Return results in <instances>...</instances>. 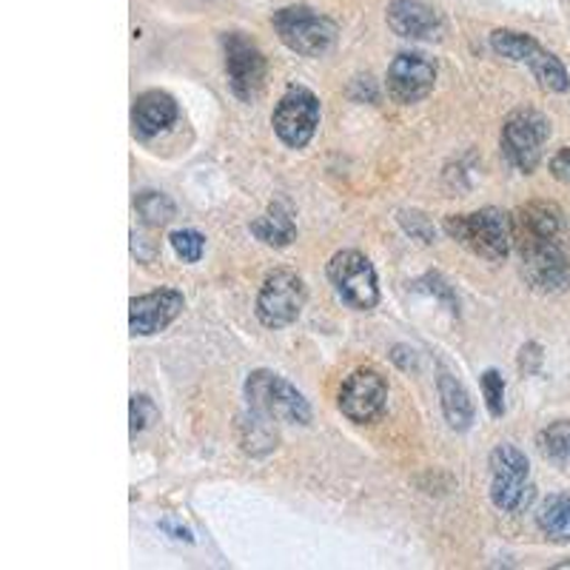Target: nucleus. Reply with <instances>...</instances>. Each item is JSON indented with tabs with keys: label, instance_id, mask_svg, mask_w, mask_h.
<instances>
[{
	"label": "nucleus",
	"instance_id": "6",
	"mask_svg": "<svg viewBox=\"0 0 570 570\" xmlns=\"http://www.w3.org/2000/svg\"><path fill=\"white\" fill-rule=\"evenodd\" d=\"M511 223L513 246L520 254L548 246H565V214L556 202H527L511 217Z\"/></svg>",
	"mask_w": 570,
	"mask_h": 570
},
{
	"label": "nucleus",
	"instance_id": "9",
	"mask_svg": "<svg viewBox=\"0 0 570 570\" xmlns=\"http://www.w3.org/2000/svg\"><path fill=\"white\" fill-rule=\"evenodd\" d=\"M223 55L232 92L237 94L240 101H254L263 92V83H266V55L240 32H229L223 37Z\"/></svg>",
	"mask_w": 570,
	"mask_h": 570
},
{
	"label": "nucleus",
	"instance_id": "4",
	"mask_svg": "<svg viewBox=\"0 0 570 570\" xmlns=\"http://www.w3.org/2000/svg\"><path fill=\"white\" fill-rule=\"evenodd\" d=\"M328 280H331L339 300L351 309L371 311L380 303L376 271L362 252L346 248V252L334 254L331 263H328Z\"/></svg>",
	"mask_w": 570,
	"mask_h": 570
},
{
	"label": "nucleus",
	"instance_id": "16",
	"mask_svg": "<svg viewBox=\"0 0 570 570\" xmlns=\"http://www.w3.org/2000/svg\"><path fill=\"white\" fill-rule=\"evenodd\" d=\"M275 422V417H268V414L257 411V408H252V414H243V417L237 419V437L243 451L252 456L271 454L277 447V442H280Z\"/></svg>",
	"mask_w": 570,
	"mask_h": 570
},
{
	"label": "nucleus",
	"instance_id": "24",
	"mask_svg": "<svg viewBox=\"0 0 570 570\" xmlns=\"http://www.w3.org/2000/svg\"><path fill=\"white\" fill-rule=\"evenodd\" d=\"M542 454L559 465H570V422H554L539 433Z\"/></svg>",
	"mask_w": 570,
	"mask_h": 570
},
{
	"label": "nucleus",
	"instance_id": "3",
	"mask_svg": "<svg viewBox=\"0 0 570 570\" xmlns=\"http://www.w3.org/2000/svg\"><path fill=\"white\" fill-rule=\"evenodd\" d=\"M275 30L282 44L303 58L325 55L337 37V26L309 7H286L275 12Z\"/></svg>",
	"mask_w": 570,
	"mask_h": 570
},
{
	"label": "nucleus",
	"instance_id": "5",
	"mask_svg": "<svg viewBox=\"0 0 570 570\" xmlns=\"http://www.w3.org/2000/svg\"><path fill=\"white\" fill-rule=\"evenodd\" d=\"M548 138V117H542L534 108H520V112L508 115L505 126H502V154H505L511 166L531 174L539 166Z\"/></svg>",
	"mask_w": 570,
	"mask_h": 570
},
{
	"label": "nucleus",
	"instance_id": "19",
	"mask_svg": "<svg viewBox=\"0 0 570 570\" xmlns=\"http://www.w3.org/2000/svg\"><path fill=\"white\" fill-rule=\"evenodd\" d=\"M536 491L527 477H493L491 502L505 513H520L534 502Z\"/></svg>",
	"mask_w": 570,
	"mask_h": 570
},
{
	"label": "nucleus",
	"instance_id": "15",
	"mask_svg": "<svg viewBox=\"0 0 570 570\" xmlns=\"http://www.w3.org/2000/svg\"><path fill=\"white\" fill-rule=\"evenodd\" d=\"M177 120V101L168 92H143L131 108V124L140 138H154Z\"/></svg>",
	"mask_w": 570,
	"mask_h": 570
},
{
	"label": "nucleus",
	"instance_id": "22",
	"mask_svg": "<svg viewBox=\"0 0 570 570\" xmlns=\"http://www.w3.org/2000/svg\"><path fill=\"white\" fill-rule=\"evenodd\" d=\"M536 46L539 44H536L534 37L516 30H497L491 35V49L502 55V58L513 60V63H525Z\"/></svg>",
	"mask_w": 570,
	"mask_h": 570
},
{
	"label": "nucleus",
	"instance_id": "8",
	"mask_svg": "<svg viewBox=\"0 0 570 570\" xmlns=\"http://www.w3.org/2000/svg\"><path fill=\"white\" fill-rule=\"evenodd\" d=\"M271 124H275L277 138L289 149H303L319 126L317 94L303 86H291L277 103Z\"/></svg>",
	"mask_w": 570,
	"mask_h": 570
},
{
	"label": "nucleus",
	"instance_id": "7",
	"mask_svg": "<svg viewBox=\"0 0 570 570\" xmlns=\"http://www.w3.org/2000/svg\"><path fill=\"white\" fill-rule=\"evenodd\" d=\"M305 305V282L294 271H275L257 294V319L266 328H286L300 317Z\"/></svg>",
	"mask_w": 570,
	"mask_h": 570
},
{
	"label": "nucleus",
	"instance_id": "29",
	"mask_svg": "<svg viewBox=\"0 0 570 570\" xmlns=\"http://www.w3.org/2000/svg\"><path fill=\"white\" fill-rule=\"evenodd\" d=\"M550 174H554L556 181H562L570 186V149H559L550 160Z\"/></svg>",
	"mask_w": 570,
	"mask_h": 570
},
{
	"label": "nucleus",
	"instance_id": "28",
	"mask_svg": "<svg viewBox=\"0 0 570 570\" xmlns=\"http://www.w3.org/2000/svg\"><path fill=\"white\" fill-rule=\"evenodd\" d=\"M158 405L146 397V394H135V397H131V433L146 431L152 422H158Z\"/></svg>",
	"mask_w": 570,
	"mask_h": 570
},
{
	"label": "nucleus",
	"instance_id": "17",
	"mask_svg": "<svg viewBox=\"0 0 570 570\" xmlns=\"http://www.w3.org/2000/svg\"><path fill=\"white\" fill-rule=\"evenodd\" d=\"M437 388H440L442 414H445L447 426L454 428V431L470 428V422H474V403H470L465 385L451 371L442 369L440 376H437Z\"/></svg>",
	"mask_w": 570,
	"mask_h": 570
},
{
	"label": "nucleus",
	"instance_id": "25",
	"mask_svg": "<svg viewBox=\"0 0 570 570\" xmlns=\"http://www.w3.org/2000/svg\"><path fill=\"white\" fill-rule=\"evenodd\" d=\"M491 474L493 477H527L531 465H527V456L520 447L499 445L491 454Z\"/></svg>",
	"mask_w": 570,
	"mask_h": 570
},
{
	"label": "nucleus",
	"instance_id": "12",
	"mask_svg": "<svg viewBox=\"0 0 570 570\" xmlns=\"http://www.w3.org/2000/svg\"><path fill=\"white\" fill-rule=\"evenodd\" d=\"M183 300L181 291L174 289H158L149 291V294L131 296L129 303V328L135 337H152V334H160L163 328L174 323L181 317Z\"/></svg>",
	"mask_w": 570,
	"mask_h": 570
},
{
	"label": "nucleus",
	"instance_id": "1",
	"mask_svg": "<svg viewBox=\"0 0 570 570\" xmlns=\"http://www.w3.org/2000/svg\"><path fill=\"white\" fill-rule=\"evenodd\" d=\"M447 237L482 260H505L513 246L511 214L499 209H479L474 214H451L445 220Z\"/></svg>",
	"mask_w": 570,
	"mask_h": 570
},
{
	"label": "nucleus",
	"instance_id": "13",
	"mask_svg": "<svg viewBox=\"0 0 570 570\" xmlns=\"http://www.w3.org/2000/svg\"><path fill=\"white\" fill-rule=\"evenodd\" d=\"M522 271L527 282L539 291H562L570 282V257L565 246L536 248V252L520 254Z\"/></svg>",
	"mask_w": 570,
	"mask_h": 570
},
{
	"label": "nucleus",
	"instance_id": "21",
	"mask_svg": "<svg viewBox=\"0 0 570 570\" xmlns=\"http://www.w3.org/2000/svg\"><path fill=\"white\" fill-rule=\"evenodd\" d=\"M525 66L534 72V78L539 80L542 89H548V92L556 94H562L570 89V78L568 72H565L562 60L542 49V46H536V49L531 51V58L525 60Z\"/></svg>",
	"mask_w": 570,
	"mask_h": 570
},
{
	"label": "nucleus",
	"instance_id": "2",
	"mask_svg": "<svg viewBox=\"0 0 570 570\" xmlns=\"http://www.w3.org/2000/svg\"><path fill=\"white\" fill-rule=\"evenodd\" d=\"M246 397L252 408L275 417L277 422H291V426H309L311 405L309 399L282 376L271 371H254L246 380Z\"/></svg>",
	"mask_w": 570,
	"mask_h": 570
},
{
	"label": "nucleus",
	"instance_id": "26",
	"mask_svg": "<svg viewBox=\"0 0 570 570\" xmlns=\"http://www.w3.org/2000/svg\"><path fill=\"white\" fill-rule=\"evenodd\" d=\"M168 240H172L174 254H177L183 263H197L202 257V252H206V237H202L200 232H195V229L174 232Z\"/></svg>",
	"mask_w": 570,
	"mask_h": 570
},
{
	"label": "nucleus",
	"instance_id": "20",
	"mask_svg": "<svg viewBox=\"0 0 570 570\" xmlns=\"http://www.w3.org/2000/svg\"><path fill=\"white\" fill-rule=\"evenodd\" d=\"M536 525L554 542H570V493H554L542 502Z\"/></svg>",
	"mask_w": 570,
	"mask_h": 570
},
{
	"label": "nucleus",
	"instance_id": "10",
	"mask_svg": "<svg viewBox=\"0 0 570 570\" xmlns=\"http://www.w3.org/2000/svg\"><path fill=\"white\" fill-rule=\"evenodd\" d=\"M388 403V383L376 369H357L346 376V383L339 388V411L346 414L351 422H374L385 411Z\"/></svg>",
	"mask_w": 570,
	"mask_h": 570
},
{
	"label": "nucleus",
	"instance_id": "11",
	"mask_svg": "<svg viewBox=\"0 0 570 570\" xmlns=\"http://www.w3.org/2000/svg\"><path fill=\"white\" fill-rule=\"evenodd\" d=\"M437 83V63L419 51H403L388 66V94L403 106L428 97Z\"/></svg>",
	"mask_w": 570,
	"mask_h": 570
},
{
	"label": "nucleus",
	"instance_id": "27",
	"mask_svg": "<svg viewBox=\"0 0 570 570\" xmlns=\"http://www.w3.org/2000/svg\"><path fill=\"white\" fill-rule=\"evenodd\" d=\"M482 394H485V405L491 417H502L505 414V380L499 371H485L482 374Z\"/></svg>",
	"mask_w": 570,
	"mask_h": 570
},
{
	"label": "nucleus",
	"instance_id": "18",
	"mask_svg": "<svg viewBox=\"0 0 570 570\" xmlns=\"http://www.w3.org/2000/svg\"><path fill=\"white\" fill-rule=\"evenodd\" d=\"M252 234L260 243L271 248H282L289 246L291 240L296 237V225L291 220V214L282 206H271L263 217H257L252 223Z\"/></svg>",
	"mask_w": 570,
	"mask_h": 570
},
{
	"label": "nucleus",
	"instance_id": "14",
	"mask_svg": "<svg viewBox=\"0 0 570 570\" xmlns=\"http://www.w3.org/2000/svg\"><path fill=\"white\" fill-rule=\"evenodd\" d=\"M388 26L394 35L411 40H431L442 32L440 15L419 0H394L388 7Z\"/></svg>",
	"mask_w": 570,
	"mask_h": 570
},
{
	"label": "nucleus",
	"instance_id": "23",
	"mask_svg": "<svg viewBox=\"0 0 570 570\" xmlns=\"http://www.w3.org/2000/svg\"><path fill=\"white\" fill-rule=\"evenodd\" d=\"M135 209L146 225H166L174 217V202L160 191H140L135 197Z\"/></svg>",
	"mask_w": 570,
	"mask_h": 570
}]
</instances>
